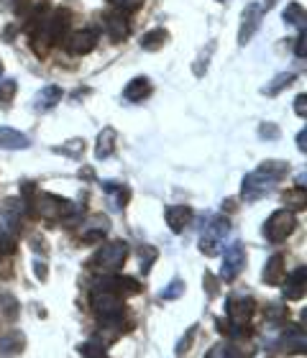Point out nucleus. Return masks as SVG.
Here are the masks:
<instances>
[{
	"label": "nucleus",
	"mask_w": 307,
	"mask_h": 358,
	"mask_svg": "<svg viewBox=\"0 0 307 358\" xmlns=\"http://www.w3.org/2000/svg\"><path fill=\"white\" fill-rule=\"evenodd\" d=\"M287 174H290V164L287 162H277V159L262 162V164L256 166V172H251L243 179V192H241L243 200H259L264 194H269Z\"/></svg>",
	"instance_id": "f257e3e1"
},
{
	"label": "nucleus",
	"mask_w": 307,
	"mask_h": 358,
	"mask_svg": "<svg viewBox=\"0 0 307 358\" xmlns=\"http://www.w3.org/2000/svg\"><path fill=\"white\" fill-rule=\"evenodd\" d=\"M90 307H92V315L98 317L100 328L113 330V328H118L120 322H126V305H123V297L113 294V292L100 289V287H92Z\"/></svg>",
	"instance_id": "f03ea898"
},
{
	"label": "nucleus",
	"mask_w": 307,
	"mask_h": 358,
	"mask_svg": "<svg viewBox=\"0 0 307 358\" xmlns=\"http://www.w3.org/2000/svg\"><path fill=\"white\" fill-rule=\"evenodd\" d=\"M38 213V215L44 217L46 223H54V220H64V217H72L77 215V210H83V205L77 208L75 202L64 200L59 194H46V192H38L36 200L29 202V213Z\"/></svg>",
	"instance_id": "7ed1b4c3"
},
{
	"label": "nucleus",
	"mask_w": 307,
	"mask_h": 358,
	"mask_svg": "<svg viewBox=\"0 0 307 358\" xmlns=\"http://www.w3.org/2000/svg\"><path fill=\"white\" fill-rule=\"evenodd\" d=\"M128 254H131V248H128L126 241H108L92 259V268L100 271V274H118L123 264H126Z\"/></svg>",
	"instance_id": "20e7f679"
},
{
	"label": "nucleus",
	"mask_w": 307,
	"mask_h": 358,
	"mask_svg": "<svg viewBox=\"0 0 307 358\" xmlns=\"http://www.w3.org/2000/svg\"><path fill=\"white\" fill-rule=\"evenodd\" d=\"M294 228H297V215H294L292 210H277L264 223V238L271 241V243H282V241L292 236Z\"/></svg>",
	"instance_id": "39448f33"
},
{
	"label": "nucleus",
	"mask_w": 307,
	"mask_h": 358,
	"mask_svg": "<svg viewBox=\"0 0 307 358\" xmlns=\"http://www.w3.org/2000/svg\"><path fill=\"white\" fill-rule=\"evenodd\" d=\"M231 233V220L225 215H215L213 220H208L203 231V238H200V251L205 256H215L220 254V248H223V238Z\"/></svg>",
	"instance_id": "423d86ee"
},
{
	"label": "nucleus",
	"mask_w": 307,
	"mask_h": 358,
	"mask_svg": "<svg viewBox=\"0 0 307 358\" xmlns=\"http://www.w3.org/2000/svg\"><path fill=\"white\" fill-rule=\"evenodd\" d=\"M246 266V246L236 241L223 251V266H220V279L223 282H236V276Z\"/></svg>",
	"instance_id": "0eeeda50"
},
{
	"label": "nucleus",
	"mask_w": 307,
	"mask_h": 358,
	"mask_svg": "<svg viewBox=\"0 0 307 358\" xmlns=\"http://www.w3.org/2000/svg\"><path fill=\"white\" fill-rule=\"evenodd\" d=\"M262 18H264V6L262 3H248L243 8V13H241V26H238V41L241 44H248L251 36H254L259 26H262Z\"/></svg>",
	"instance_id": "6e6552de"
},
{
	"label": "nucleus",
	"mask_w": 307,
	"mask_h": 358,
	"mask_svg": "<svg viewBox=\"0 0 307 358\" xmlns=\"http://www.w3.org/2000/svg\"><path fill=\"white\" fill-rule=\"evenodd\" d=\"M0 213L8 217L6 220V231L10 233H18L23 228V220H26V215H29V205L23 202V197H8L6 202H3V208H0Z\"/></svg>",
	"instance_id": "1a4fd4ad"
},
{
	"label": "nucleus",
	"mask_w": 307,
	"mask_h": 358,
	"mask_svg": "<svg viewBox=\"0 0 307 358\" xmlns=\"http://www.w3.org/2000/svg\"><path fill=\"white\" fill-rule=\"evenodd\" d=\"M95 287L113 292V294H118V297H123V299L141 292V284L136 282V279H131V276H113V274H108L105 279H98Z\"/></svg>",
	"instance_id": "9d476101"
},
{
	"label": "nucleus",
	"mask_w": 307,
	"mask_h": 358,
	"mask_svg": "<svg viewBox=\"0 0 307 358\" xmlns=\"http://www.w3.org/2000/svg\"><path fill=\"white\" fill-rule=\"evenodd\" d=\"M192 220H195V213H192V208H187V205L166 208V225H169L174 233H182Z\"/></svg>",
	"instance_id": "9b49d317"
},
{
	"label": "nucleus",
	"mask_w": 307,
	"mask_h": 358,
	"mask_svg": "<svg viewBox=\"0 0 307 358\" xmlns=\"http://www.w3.org/2000/svg\"><path fill=\"white\" fill-rule=\"evenodd\" d=\"M95 44H98V36L92 31H77L67 38V52L75 54V57H83V54L92 52Z\"/></svg>",
	"instance_id": "f8f14e48"
},
{
	"label": "nucleus",
	"mask_w": 307,
	"mask_h": 358,
	"mask_svg": "<svg viewBox=\"0 0 307 358\" xmlns=\"http://www.w3.org/2000/svg\"><path fill=\"white\" fill-rule=\"evenodd\" d=\"M105 23H108V34H110L113 41H126L128 34H131V21H128V13H120V10H115V13H110L108 18H105Z\"/></svg>",
	"instance_id": "ddd939ff"
},
{
	"label": "nucleus",
	"mask_w": 307,
	"mask_h": 358,
	"mask_svg": "<svg viewBox=\"0 0 307 358\" xmlns=\"http://www.w3.org/2000/svg\"><path fill=\"white\" fill-rule=\"evenodd\" d=\"M151 90H154V85H151L149 77H134L123 90V97L128 103H141V100H146L151 95Z\"/></svg>",
	"instance_id": "4468645a"
},
{
	"label": "nucleus",
	"mask_w": 307,
	"mask_h": 358,
	"mask_svg": "<svg viewBox=\"0 0 307 358\" xmlns=\"http://www.w3.org/2000/svg\"><path fill=\"white\" fill-rule=\"evenodd\" d=\"M279 343L287 353H305V328H297V325H290V328L282 333Z\"/></svg>",
	"instance_id": "2eb2a0df"
},
{
	"label": "nucleus",
	"mask_w": 307,
	"mask_h": 358,
	"mask_svg": "<svg viewBox=\"0 0 307 358\" xmlns=\"http://www.w3.org/2000/svg\"><path fill=\"white\" fill-rule=\"evenodd\" d=\"M305 276H307V268L305 266H297V271L294 274H290V279L287 282H282L285 287H282V292H285V299H302L305 297Z\"/></svg>",
	"instance_id": "dca6fc26"
},
{
	"label": "nucleus",
	"mask_w": 307,
	"mask_h": 358,
	"mask_svg": "<svg viewBox=\"0 0 307 358\" xmlns=\"http://www.w3.org/2000/svg\"><path fill=\"white\" fill-rule=\"evenodd\" d=\"M62 87H57V85H46V87L38 90V95L34 97V110L38 113H46V110H52L54 105L62 100Z\"/></svg>",
	"instance_id": "f3484780"
},
{
	"label": "nucleus",
	"mask_w": 307,
	"mask_h": 358,
	"mask_svg": "<svg viewBox=\"0 0 307 358\" xmlns=\"http://www.w3.org/2000/svg\"><path fill=\"white\" fill-rule=\"evenodd\" d=\"M29 146H31V138H26L21 131L8 128V126L0 128V149L21 151V149H29Z\"/></svg>",
	"instance_id": "a211bd4d"
},
{
	"label": "nucleus",
	"mask_w": 307,
	"mask_h": 358,
	"mask_svg": "<svg viewBox=\"0 0 307 358\" xmlns=\"http://www.w3.org/2000/svg\"><path fill=\"white\" fill-rule=\"evenodd\" d=\"M282 276H285V256H271L262 271V282L266 287H277L282 284Z\"/></svg>",
	"instance_id": "6ab92c4d"
},
{
	"label": "nucleus",
	"mask_w": 307,
	"mask_h": 358,
	"mask_svg": "<svg viewBox=\"0 0 307 358\" xmlns=\"http://www.w3.org/2000/svg\"><path fill=\"white\" fill-rule=\"evenodd\" d=\"M26 348V336L21 330H10L3 341H0V356H18Z\"/></svg>",
	"instance_id": "aec40b11"
},
{
	"label": "nucleus",
	"mask_w": 307,
	"mask_h": 358,
	"mask_svg": "<svg viewBox=\"0 0 307 358\" xmlns=\"http://www.w3.org/2000/svg\"><path fill=\"white\" fill-rule=\"evenodd\" d=\"M115 151V131L113 128H103L98 136V143H95V157L108 159Z\"/></svg>",
	"instance_id": "412c9836"
},
{
	"label": "nucleus",
	"mask_w": 307,
	"mask_h": 358,
	"mask_svg": "<svg viewBox=\"0 0 307 358\" xmlns=\"http://www.w3.org/2000/svg\"><path fill=\"white\" fill-rule=\"evenodd\" d=\"M166 41H169V31H166V29L146 31V34L141 36V46L146 49V52H159Z\"/></svg>",
	"instance_id": "4be33fe9"
},
{
	"label": "nucleus",
	"mask_w": 307,
	"mask_h": 358,
	"mask_svg": "<svg viewBox=\"0 0 307 358\" xmlns=\"http://www.w3.org/2000/svg\"><path fill=\"white\" fill-rule=\"evenodd\" d=\"M248 351H238V343H217L215 348H210L205 358H248Z\"/></svg>",
	"instance_id": "5701e85b"
},
{
	"label": "nucleus",
	"mask_w": 307,
	"mask_h": 358,
	"mask_svg": "<svg viewBox=\"0 0 307 358\" xmlns=\"http://www.w3.org/2000/svg\"><path fill=\"white\" fill-rule=\"evenodd\" d=\"M103 189L108 194H113V200L118 202V208H126L128 200H131V189L126 185H118V182H103Z\"/></svg>",
	"instance_id": "b1692460"
},
{
	"label": "nucleus",
	"mask_w": 307,
	"mask_h": 358,
	"mask_svg": "<svg viewBox=\"0 0 307 358\" xmlns=\"http://www.w3.org/2000/svg\"><path fill=\"white\" fill-rule=\"evenodd\" d=\"M80 353H83V358H110L108 356V345L100 338H92V341L80 345Z\"/></svg>",
	"instance_id": "393cba45"
},
{
	"label": "nucleus",
	"mask_w": 307,
	"mask_h": 358,
	"mask_svg": "<svg viewBox=\"0 0 307 358\" xmlns=\"http://www.w3.org/2000/svg\"><path fill=\"white\" fill-rule=\"evenodd\" d=\"M264 320L266 322H277V325H282V322L287 320V305L285 302H269V305L264 307Z\"/></svg>",
	"instance_id": "a878e982"
},
{
	"label": "nucleus",
	"mask_w": 307,
	"mask_h": 358,
	"mask_svg": "<svg viewBox=\"0 0 307 358\" xmlns=\"http://www.w3.org/2000/svg\"><path fill=\"white\" fill-rule=\"evenodd\" d=\"M294 80H297V77H294V75H290V72H287V75H279V77H274V80H271V83L266 85V87H264V95H269V97L279 95V92H282V90H287V87H290V85H292Z\"/></svg>",
	"instance_id": "bb28decb"
},
{
	"label": "nucleus",
	"mask_w": 307,
	"mask_h": 358,
	"mask_svg": "<svg viewBox=\"0 0 307 358\" xmlns=\"http://www.w3.org/2000/svg\"><path fill=\"white\" fill-rule=\"evenodd\" d=\"M285 21L292 23V26H300V29H305V8L300 6V3H290V6L285 8Z\"/></svg>",
	"instance_id": "cd10ccee"
},
{
	"label": "nucleus",
	"mask_w": 307,
	"mask_h": 358,
	"mask_svg": "<svg viewBox=\"0 0 307 358\" xmlns=\"http://www.w3.org/2000/svg\"><path fill=\"white\" fill-rule=\"evenodd\" d=\"M138 259H141V274H149L151 271V264L157 262V256H159V251L154 246H138Z\"/></svg>",
	"instance_id": "c85d7f7f"
},
{
	"label": "nucleus",
	"mask_w": 307,
	"mask_h": 358,
	"mask_svg": "<svg viewBox=\"0 0 307 358\" xmlns=\"http://www.w3.org/2000/svg\"><path fill=\"white\" fill-rule=\"evenodd\" d=\"M15 90H18L15 80H0V105H3V108H8V105L13 103Z\"/></svg>",
	"instance_id": "c756f323"
},
{
	"label": "nucleus",
	"mask_w": 307,
	"mask_h": 358,
	"mask_svg": "<svg viewBox=\"0 0 307 358\" xmlns=\"http://www.w3.org/2000/svg\"><path fill=\"white\" fill-rule=\"evenodd\" d=\"M197 336V325H192V328L185 333V336L180 338V343H177V348H174V356L177 358H185V353L190 351V345H192V341H195Z\"/></svg>",
	"instance_id": "7c9ffc66"
},
{
	"label": "nucleus",
	"mask_w": 307,
	"mask_h": 358,
	"mask_svg": "<svg viewBox=\"0 0 307 358\" xmlns=\"http://www.w3.org/2000/svg\"><path fill=\"white\" fill-rule=\"evenodd\" d=\"M213 52H215V44L210 41L203 52H200V59H197V64H192V72H195V77H203L205 75V69H208V62H210V54H213Z\"/></svg>",
	"instance_id": "2f4dec72"
},
{
	"label": "nucleus",
	"mask_w": 307,
	"mask_h": 358,
	"mask_svg": "<svg viewBox=\"0 0 307 358\" xmlns=\"http://www.w3.org/2000/svg\"><path fill=\"white\" fill-rule=\"evenodd\" d=\"M182 294H185V282H182V279H174V282L169 284V287H166L159 297H162V299H180Z\"/></svg>",
	"instance_id": "473e14b6"
},
{
	"label": "nucleus",
	"mask_w": 307,
	"mask_h": 358,
	"mask_svg": "<svg viewBox=\"0 0 307 358\" xmlns=\"http://www.w3.org/2000/svg\"><path fill=\"white\" fill-rule=\"evenodd\" d=\"M57 154H72V157H80L85 151V141L83 138H75V141H69V143H64V146H57Z\"/></svg>",
	"instance_id": "72a5a7b5"
},
{
	"label": "nucleus",
	"mask_w": 307,
	"mask_h": 358,
	"mask_svg": "<svg viewBox=\"0 0 307 358\" xmlns=\"http://www.w3.org/2000/svg\"><path fill=\"white\" fill-rule=\"evenodd\" d=\"M110 3L120 13H134V10H138L143 6V0H110Z\"/></svg>",
	"instance_id": "f704fd0d"
},
{
	"label": "nucleus",
	"mask_w": 307,
	"mask_h": 358,
	"mask_svg": "<svg viewBox=\"0 0 307 358\" xmlns=\"http://www.w3.org/2000/svg\"><path fill=\"white\" fill-rule=\"evenodd\" d=\"M13 248H15V243H13V238H10V233L6 231V225L0 223V251L8 256Z\"/></svg>",
	"instance_id": "c9c22d12"
},
{
	"label": "nucleus",
	"mask_w": 307,
	"mask_h": 358,
	"mask_svg": "<svg viewBox=\"0 0 307 358\" xmlns=\"http://www.w3.org/2000/svg\"><path fill=\"white\" fill-rule=\"evenodd\" d=\"M259 136H262V138H266V141H271V138H279V128L274 126V123H262V126H259Z\"/></svg>",
	"instance_id": "e433bc0d"
},
{
	"label": "nucleus",
	"mask_w": 307,
	"mask_h": 358,
	"mask_svg": "<svg viewBox=\"0 0 307 358\" xmlns=\"http://www.w3.org/2000/svg\"><path fill=\"white\" fill-rule=\"evenodd\" d=\"M205 289H208L210 297L217 294V282H215V276H213V271H205Z\"/></svg>",
	"instance_id": "4c0bfd02"
},
{
	"label": "nucleus",
	"mask_w": 307,
	"mask_h": 358,
	"mask_svg": "<svg viewBox=\"0 0 307 358\" xmlns=\"http://www.w3.org/2000/svg\"><path fill=\"white\" fill-rule=\"evenodd\" d=\"M307 95H297V100H294V110H297V115L300 118H305L307 115V100H305Z\"/></svg>",
	"instance_id": "58836bf2"
},
{
	"label": "nucleus",
	"mask_w": 307,
	"mask_h": 358,
	"mask_svg": "<svg viewBox=\"0 0 307 358\" xmlns=\"http://www.w3.org/2000/svg\"><path fill=\"white\" fill-rule=\"evenodd\" d=\"M6 315L8 317H13V320H15V315H18V305H15L13 297H6Z\"/></svg>",
	"instance_id": "ea45409f"
},
{
	"label": "nucleus",
	"mask_w": 307,
	"mask_h": 358,
	"mask_svg": "<svg viewBox=\"0 0 307 358\" xmlns=\"http://www.w3.org/2000/svg\"><path fill=\"white\" fill-rule=\"evenodd\" d=\"M305 44H307V38H305V31H302L300 41H297V46H294V54H297L300 59H305Z\"/></svg>",
	"instance_id": "a19ab883"
},
{
	"label": "nucleus",
	"mask_w": 307,
	"mask_h": 358,
	"mask_svg": "<svg viewBox=\"0 0 307 358\" xmlns=\"http://www.w3.org/2000/svg\"><path fill=\"white\" fill-rule=\"evenodd\" d=\"M305 138H307V131H305V128H302L300 136H297V146H300L302 154H305V151H307V141H305Z\"/></svg>",
	"instance_id": "79ce46f5"
},
{
	"label": "nucleus",
	"mask_w": 307,
	"mask_h": 358,
	"mask_svg": "<svg viewBox=\"0 0 307 358\" xmlns=\"http://www.w3.org/2000/svg\"><path fill=\"white\" fill-rule=\"evenodd\" d=\"M36 274H38V279H41V282L46 279V266L41 262H36Z\"/></svg>",
	"instance_id": "37998d69"
},
{
	"label": "nucleus",
	"mask_w": 307,
	"mask_h": 358,
	"mask_svg": "<svg viewBox=\"0 0 307 358\" xmlns=\"http://www.w3.org/2000/svg\"><path fill=\"white\" fill-rule=\"evenodd\" d=\"M274 3H277V0H264V8H271Z\"/></svg>",
	"instance_id": "c03bdc74"
},
{
	"label": "nucleus",
	"mask_w": 307,
	"mask_h": 358,
	"mask_svg": "<svg viewBox=\"0 0 307 358\" xmlns=\"http://www.w3.org/2000/svg\"><path fill=\"white\" fill-rule=\"evenodd\" d=\"M3 69L6 67H3V59H0V80H3Z\"/></svg>",
	"instance_id": "a18cd8bd"
},
{
	"label": "nucleus",
	"mask_w": 307,
	"mask_h": 358,
	"mask_svg": "<svg viewBox=\"0 0 307 358\" xmlns=\"http://www.w3.org/2000/svg\"><path fill=\"white\" fill-rule=\"evenodd\" d=\"M3 256H6V254H3V251H0V259H3Z\"/></svg>",
	"instance_id": "49530a36"
}]
</instances>
